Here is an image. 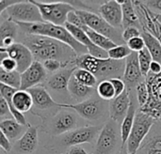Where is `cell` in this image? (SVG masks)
Returning a JSON list of instances; mask_svg holds the SVG:
<instances>
[{"mask_svg": "<svg viewBox=\"0 0 161 154\" xmlns=\"http://www.w3.org/2000/svg\"><path fill=\"white\" fill-rule=\"evenodd\" d=\"M23 43L30 50L35 60L39 62L56 59L68 66L69 63L74 64L77 56L69 45L44 36L26 35Z\"/></svg>", "mask_w": 161, "mask_h": 154, "instance_id": "1", "label": "cell"}, {"mask_svg": "<svg viewBox=\"0 0 161 154\" xmlns=\"http://www.w3.org/2000/svg\"><path fill=\"white\" fill-rule=\"evenodd\" d=\"M20 29L26 35H39L48 37L58 41H61L69 45L75 53L79 56L89 54L88 49L79 43L72 34L67 30L63 25H56L50 23H34V24H25V23H16Z\"/></svg>", "mask_w": 161, "mask_h": 154, "instance_id": "2", "label": "cell"}, {"mask_svg": "<svg viewBox=\"0 0 161 154\" xmlns=\"http://www.w3.org/2000/svg\"><path fill=\"white\" fill-rule=\"evenodd\" d=\"M74 64L77 68L92 72L100 82L124 76L125 68V60H113L109 57L99 58L90 54L76 56Z\"/></svg>", "mask_w": 161, "mask_h": 154, "instance_id": "3", "label": "cell"}, {"mask_svg": "<svg viewBox=\"0 0 161 154\" xmlns=\"http://www.w3.org/2000/svg\"><path fill=\"white\" fill-rule=\"evenodd\" d=\"M155 122L156 119L149 115L142 113V111L137 113L133 128L126 143L129 153L137 154L142 143L147 138V135L150 133V130Z\"/></svg>", "mask_w": 161, "mask_h": 154, "instance_id": "4", "label": "cell"}, {"mask_svg": "<svg viewBox=\"0 0 161 154\" xmlns=\"http://www.w3.org/2000/svg\"><path fill=\"white\" fill-rule=\"evenodd\" d=\"M31 1L40 9L43 22L56 25H64L67 23L69 13L75 10L74 6L66 2L43 3L34 0Z\"/></svg>", "mask_w": 161, "mask_h": 154, "instance_id": "5", "label": "cell"}, {"mask_svg": "<svg viewBox=\"0 0 161 154\" xmlns=\"http://www.w3.org/2000/svg\"><path fill=\"white\" fill-rule=\"evenodd\" d=\"M75 11L80 17L82 23L91 29L106 36L116 44H118V42H125L123 40V36L119 32V29L111 26L101 15L83 9H76Z\"/></svg>", "mask_w": 161, "mask_h": 154, "instance_id": "6", "label": "cell"}, {"mask_svg": "<svg viewBox=\"0 0 161 154\" xmlns=\"http://www.w3.org/2000/svg\"><path fill=\"white\" fill-rule=\"evenodd\" d=\"M4 13L7 14L8 20L14 23L34 24L43 22L40 9L32 1H18L7 8L2 14Z\"/></svg>", "mask_w": 161, "mask_h": 154, "instance_id": "7", "label": "cell"}, {"mask_svg": "<svg viewBox=\"0 0 161 154\" xmlns=\"http://www.w3.org/2000/svg\"><path fill=\"white\" fill-rule=\"evenodd\" d=\"M149 99L147 104L141 107L142 113H145L153 119H161V72L158 74H153L149 72L145 78Z\"/></svg>", "mask_w": 161, "mask_h": 154, "instance_id": "8", "label": "cell"}, {"mask_svg": "<svg viewBox=\"0 0 161 154\" xmlns=\"http://www.w3.org/2000/svg\"><path fill=\"white\" fill-rule=\"evenodd\" d=\"M106 101L101 98L97 99L92 97L84 102L71 104H61V108L72 109L75 111L81 118L88 120H97L100 119L106 111Z\"/></svg>", "mask_w": 161, "mask_h": 154, "instance_id": "9", "label": "cell"}, {"mask_svg": "<svg viewBox=\"0 0 161 154\" xmlns=\"http://www.w3.org/2000/svg\"><path fill=\"white\" fill-rule=\"evenodd\" d=\"M115 123V121L111 120L101 129L92 154H113L115 151L118 142Z\"/></svg>", "mask_w": 161, "mask_h": 154, "instance_id": "10", "label": "cell"}, {"mask_svg": "<svg viewBox=\"0 0 161 154\" xmlns=\"http://www.w3.org/2000/svg\"><path fill=\"white\" fill-rule=\"evenodd\" d=\"M101 129L98 126H86L75 129L65 134L61 138V143L66 147H75L78 145L92 143L96 135L100 134Z\"/></svg>", "mask_w": 161, "mask_h": 154, "instance_id": "11", "label": "cell"}, {"mask_svg": "<svg viewBox=\"0 0 161 154\" xmlns=\"http://www.w3.org/2000/svg\"><path fill=\"white\" fill-rule=\"evenodd\" d=\"M0 52H5L17 63V72L20 73L25 72L34 62L32 53L24 43L15 42L8 48H0Z\"/></svg>", "mask_w": 161, "mask_h": 154, "instance_id": "12", "label": "cell"}, {"mask_svg": "<svg viewBox=\"0 0 161 154\" xmlns=\"http://www.w3.org/2000/svg\"><path fill=\"white\" fill-rule=\"evenodd\" d=\"M77 119L73 112L59 111L51 120L50 134L53 135H61L69 132H72L76 127Z\"/></svg>", "mask_w": 161, "mask_h": 154, "instance_id": "13", "label": "cell"}, {"mask_svg": "<svg viewBox=\"0 0 161 154\" xmlns=\"http://www.w3.org/2000/svg\"><path fill=\"white\" fill-rule=\"evenodd\" d=\"M46 79V70L42 62L34 61L32 65L21 73V90H28L40 86Z\"/></svg>", "mask_w": 161, "mask_h": 154, "instance_id": "14", "label": "cell"}, {"mask_svg": "<svg viewBox=\"0 0 161 154\" xmlns=\"http://www.w3.org/2000/svg\"><path fill=\"white\" fill-rule=\"evenodd\" d=\"M100 15L116 29L123 28V9L118 0L106 1L99 7Z\"/></svg>", "mask_w": 161, "mask_h": 154, "instance_id": "15", "label": "cell"}, {"mask_svg": "<svg viewBox=\"0 0 161 154\" xmlns=\"http://www.w3.org/2000/svg\"><path fill=\"white\" fill-rule=\"evenodd\" d=\"M130 88H126V89L118 97L110 101L108 106L109 117L111 120L115 122L123 121L125 118L130 103H131V96H130Z\"/></svg>", "mask_w": 161, "mask_h": 154, "instance_id": "16", "label": "cell"}, {"mask_svg": "<svg viewBox=\"0 0 161 154\" xmlns=\"http://www.w3.org/2000/svg\"><path fill=\"white\" fill-rule=\"evenodd\" d=\"M64 26L67 28V30L72 34V36L79 42L81 43L82 45H84L88 51H89V54L93 56H96V57H99V58H108V52L97 47L92 41V40L89 38V36L86 34L85 31H83L80 27L78 26H75L70 23H66L64 24Z\"/></svg>", "mask_w": 161, "mask_h": 154, "instance_id": "17", "label": "cell"}, {"mask_svg": "<svg viewBox=\"0 0 161 154\" xmlns=\"http://www.w3.org/2000/svg\"><path fill=\"white\" fill-rule=\"evenodd\" d=\"M123 77L125 85H127V88L130 89L133 87H137L142 81V77L144 76L141 71L138 53L132 52V54L125 59V68Z\"/></svg>", "mask_w": 161, "mask_h": 154, "instance_id": "18", "label": "cell"}, {"mask_svg": "<svg viewBox=\"0 0 161 154\" xmlns=\"http://www.w3.org/2000/svg\"><path fill=\"white\" fill-rule=\"evenodd\" d=\"M33 100V106L41 111L49 110L53 108L61 109V104L57 103L51 97L47 89L42 86H37L27 90Z\"/></svg>", "mask_w": 161, "mask_h": 154, "instance_id": "19", "label": "cell"}, {"mask_svg": "<svg viewBox=\"0 0 161 154\" xmlns=\"http://www.w3.org/2000/svg\"><path fill=\"white\" fill-rule=\"evenodd\" d=\"M76 69V66H72L64 68L63 70L56 72L46 81V87L56 92L69 93L68 86Z\"/></svg>", "mask_w": 161, "mask_h": 154, "instance_id": "20", "label": "cell"}, {"mask_svg": "<svg viewBox=\"0 0 161 154\" xmlns=\"http://www.w3.org/2000/svg\"><path fill=\"white\" fill-rule=\"evenodd\" d=\"M39 144L38 130L34 126H29L25 135L17 141V148L20 152L32 153L36 151Z\"/></svg>", "mask_w": 161, "mask_h": 154, "instance_id": "21", "label": "cell"}, {"mask_svg": "<svg viewBox=\"0 0 161 154\" xmlns=\"http://www.w3.org/2000/svg\"><path fill=\"white\" fill-rule=\"evenodd\" d=\"M17 122L14 119H6L0 122V132L3 133L9 140H19L26 132L27 128Z\"/></svg>", "mask_w": 161, "mask_h": 154, "instance_id": "22", "label": "cell"}, {"mask_svg": "<svg viewBox=\"0 0 161 154\" xmlns=\"http://www.w3.org/2000/svg\"><path fill=\"white\" fill-rule=\"evenodd\" d=\"M68 92L73 99L79 101L81 103L92 98L95 92V89L94 88H90L80 84L73 76L68 86Z\"/></svg>", "mask_w": 161, "mask_h": 154, "instance_id": "23", "label": "cell"}, {"mask_svg": "<svg viewBox=\"0 0 161 154\" xmlns=\"http://www.w3.org/2000/svg\"><path fill=\"white\" fill-rule=\"evenodd\" d=\"M121 5L123 9V28L125 29L131 26L139 28L141 22L134 5V1L124 0Z\"/></svg>", "mask_w": 161, "mask_h": 154, "instance_id": "24", "label": "cell"}, {"mask_svg": "<svg viewBox=\"0 0 161 154\" xmlns=\"http://www.w3.org/2000/svg\"><path fill=\"white\" fill-rule=\"evenodd\" d=\"M18 89H15L13 88H10V87H8L7 85H4V84L0 83V95H1V97H3L7 101V103L8 104V107L10 109V112H11L12 118L17 122H19L20 124H22L24 126H26V127H29L30 125L27 123L24 114L20 113L18 110L14 109L13 106H12V97H13V95L15 94V92Z\"/></svg>", "mask_w": 161, "mask_h": 154, "instance_id": "25", "label": "cell"}, {"mask_svg": "<svg viewBox=\"0 0 161 154\" xmlns=\"http://www.w3.org/2000/svg\"><path fill=\"white\" fill-rule=\"evenodd\" d=\"M137 115V107L135 105L134 102V96H131V103L128 109V112L124 119L121 126V140H122V146H126L129 135L131 133V130L133 128L135 118Z\"/></svg>", "mask_w": 161, "mask_h": 154, "instance_id": "26", "label": "cell"}, {"mask_svg": "<svg viewBox=\"0 0 161 154\" xmlns=\"http://www.w3.org/2000/svg\"><path fill=\"white\" fill-rule=\"evenodd\" d=\"M78 27H80L83 31L86 32V34L89 36V38L92 40V41L99 48L105 50V51H109L110 49L116 47L118 44H116L114 41H112L110 39L107 38L106 36L100 34V33H97L95 32L94 30L91 29L90 27H88L87 25H85L82 22L77 25Z\"/></svg>", "mask_w": 161, "mask_h": 154, "instance_id": "27", "label": "cell"}, {"mask_svg": "<svg viewBox=\"0 0 161 154\" xmlns=\"http://www.w3.org/2000/svg\"><path fill=\"white\" fill-rule=\"evenodd\" d=\"M12 106L22 114L31 110L33 100L30 93L27 90H17L12 97Z\"/></svg>", "mask_w": 161, "mask_h": 154, "instance_id": "28", "label": "cell"}, {"mask_svg": "<svg viewBox=\"0 0 161 154\" xmlns=\"http://www.w3.org/2000/svg\"><path fill=\"white\" fill-rule=\"evenodd\" d=\"M142 37L145 42V47L148 49V51L150 52L152 57H153V61L158 62L161 64V43L160 41L154 37L152 34H150L149 32L142 30Z\"/></svg>", "mask_w": 161, "mask_h": 154, "instance_id": "29", "label": "cell"}, {"mask_svg": "<svg viewBox=\"0 0 161 154\" xmlns=\"http://www.w3.org/2000/svg\"><path fill=\"white\" fill-rule=\"evenodd\" d=\"M137 154H161V134L146 138Z\"/></svg>", "mask_w": 161, "mask_h": 154, "instance_id": "30", "label": "cell"}, {"mask_svg": "<svg viewBox=\"0 0 161 154\" xmlns=\"http://www.w3.org/2000/svg\"><path fill=\"white\" fill-rule=\"evenodd\" d=\"M0 83L19 90L21 88V73L17 71L5 72L0 69Z\"/></svg>", "mask_w": 161, "mask_h": 154, "instance_id": "31", "label": "cell"}, {"mask_svg": "<svg viewBox=\"0 0 161 154\" xmlns=\"http://www.w3.org/2000/svg\"><path fill=\"white\" fill-rule=\"evenodd\" d=\"M73 76L75 77V79L77 82H79L80 84H82L84 86H87L90 88L97 87V78L87 70L77 68L75 71Z\"/></svg>", "mask_w": 161, "mask_h": 154, "instance_id": "32", "label": "cell"}, {"mask_svg": "<svg viewBox=\"0 0 161 154\" xmlns=\"http://www.w3.org/2000/svg\"><path fill=\"white\" fill-rule=\"evenodd\" d=\"M96 93L99 98L104 101H112L115 99V90L110 80H104L99 82L96 87Z\"/></svg>", "mask_w": 161, "mask_h": 154, "instance_id": "33", "label": "cell"}, {"mask_svg": "<svg viewBox=\"0 0 161 154\" xmlns=\"http://www.w3.org/2000/svg\"><path fill=\"white\" fill-rule=\"evenodd\" d=\"M19 28H20L19 25L12 21H9L8 19L3 21L0 25V41L8 38H11L15 40Z\"/></svg>", "mask_w": 161, "mask_h": 154, "instance_id": "34", "label": "cell"}, {"mask_svg": "<svg viewBox=\"0 0 161 154\" xmlns=\"http://www.w3.org/2000/svg\"><path fill=\"white\" fill-rule=\"evenodd\" d=\"M138 56H139V63H140L142 73L146 78L150 72V66L151 63L153 62V57L146 47L141 52H139Z\"/></svg>", "mask_w": 161, "mask_h": 154, "instance_id": "35", "label": "cell"}, {"mask_svg": "<svg viewBox=\"0 0 161 154\" xmlns=\"http://www.w3.org/2000/svg\"><path fill=\"white\" fill-rule=\"evenodd\" d=\"M131 54L132 51L126 44H119L116 47L108 51V57L113 60H125Z\"/></svg>", "mask_w": 161, "mask_h": 154, "instance_id": "36", "label": "cell"}, {"mask_svg": "<svg viewBox=\"0 0 161 154\" xmlns=\"http://www.w3.org/2000/svg\"><path fill=\"white\" fill-rule=\"evenodd\" d=\"M136 91H137V100L139 102V104L141 107L144 106L149 99V93H148V88L145 79L142 80L137 87H136Z\"/></svg>", "mask_w": 161, "mask_h": 154, "instance_id": "37", "label": "cell"}, {"mask_svg": "<svg viewBox=\"0 0 161 154\" xmlns=\"http://www.w3.org/2000/svg\"><path fill=\"white\" fill-rule=\"evenodd\" d=\"M42 65H43L44 69L49 72H58L60 71V69L67 68V65H65L61 61H58V60H56V59L45 60L44 62H42Z\"/></svg>", "mask_w": 161, "mask_h": 154, "instance_id": "38", "label": "cell"}, {"mask_svg": "<svg viewBox=\"0 0 161 154\" xmlns=\"http://www.w3.org/2000/svg\"><path fill=\"white\" fill-rule=\"evenodd\" d=\"M122 36H123L124 41L127 43L130 40H132L134 38H137V37H141L142 36V31L138 27L131 26V27H127V28L124 29V31L122 33Z\"/></svg>", "mask_w": 161, "mask_h": 154, "instance_id": "39", "label": "cell"}, {"mask_svg": "<svg viewBox=\"0 0 161 154\" xmlns=\"http://www.w3.org/2000/svg\"><path fill=\"white\" fill-rule=\"evenodd\" d=\"M126 45L129 47V49L132 52H136V53H139V52H141L142 50H143L145 48V42H144L142 36L130 40L126 43Z\"/></svg>", "mask_w": 161, "mask_h": 154, "instance_id": "40", "label": "cell"}, {"mask_svg": "<svg viewBox=\"0 0 161 154\" xmlns=\"http://www.w3.org/2000/svg\"><path fill=\"white\" fill-rule=\"evenodd\" d=\"M0 68L5 72H14L17 71V63L10 57H5L0 61Z\"/></svg>", "mask_w": 161, "mask_h": 154, "instance_id": "41", "label": "cell"}, {"mask_svg": "<svg viewBox=\"0 0 161 154\" xmlns=\"http://www.w3.org/2000/svg\"><path fill=\"white\" fill-rule=\"evenodd\" d=\"M110 82L112 83L113 88H114V90H115V98L118 97V96H120L126 89L125 83L121 78H113V79H110Z\"/></svg>", "mask_w": 161, "mask_h": 154, "instance_id": "42", "label": "cell"}, {"mask_svg": "<svg viewBox=\"0 0 161 154\" xmlns=\"http://www.w3.org/2000/svg\"><path fill=\"white\" fill-rule=\"evenodd\" d=\"M0 147L6 152H9L11 151V148H12V145L10 143V140L3 133H1V132H0Z\"/></svg>", "mask_w": 161, "mask_h": 154, "instance_id": "43", "label": "cell"}, {"mask_svg": "<svg viewBox=\"0 0 161 154\" xmlns=\"http://www.w3.org/2000/svg\"><path fill=\"white\" fill-rule=\"evenodd\" d=\"M8 115H11L8 104L3 97H0V117L3 119L4 117H7Z\"/></svg>", "mask_w": 161, "mask_h": 154, "instance_id": "44", "label": "cell"}, {"mask_svg": "<svg viewBox=\"0 0 161 154\" xmlns=\"http://www.w3.org/2000/svg\"><path fill=\"white\" fill-rule=\"evenodd\" d=\"M143 2V1H142ZM153 12L159 11L161 12V0H151V1H144L143 2Z\"/></svg>", "mask_w": 161, "mask_h": 154, "instance_id": "45", "label": "cell"}, {"mask_svg": "<svg viewBox=\"0 0 161 154\" xmlns=\"http://www.w3.org/2000/svg\"><path fill=\"white\" fill-rule=\"evenodd\" d=\"M18 1H14V0H11V1H5V0H1L0 1V15L7 9L9 7L13 6L14 4H16Z\"/></svg>", "mask_w": 161, "mask_h": 154, "instance_id": "46", "label": "cell"}, {"mask_svg": "<svg viewBox=\"0 0 161 154\" xmlns=\"http://www.w3.org/2000/svg\"><path fill=\"white\" fill-rule=\"evenodd\" d=\"M150 72L153 74H158L161 72V64L158 62L153 61L150 66Z\"/></svg>", "mask_w": 161, "mask_h": 154, "instance_id": "47", "label": "cell"}, {"mask_svg": "<svg viewBox=\"0 0 161 154\" xmlns=\"http://www.w3.org/2000/svg\"><path fill=\"white\" fill-rule=\"evenodd\" d=\"M68 154H89L83 148L79 147V146H75V147H71L69 149Z\"/></svg>", "mask_w": 161, "mask_h": 154, "instance_id": "48", "label": "cell"}, {"mask_svg": "<svg viewBox=\"0 0 161 154\" xmlns=\"http://www.w3.org/2000/svg\"><path fill=\"white\" fill-rule=\"evenodd\" d=\"M117 154H131V153H129V151H128V150H127V147H126V146H122V147H121L120 151H119Z\"/></svg>", "mask_w": 161, "mask_h": 154, "instance_id": "49", "label": "cell"}, {"mask_svg": "<svg viewBox=\"0 0 161 154\" xmlns=\"http://www.w3.org/2000/svg\"><path fill=\"white\" fill-rule=\"evenodd\" d=\"M155 18L157 19V21L161 24V13H155Z\"/></svg>", "mask_w": 161, "mask_h": 154, "instance_id": "50", "label": "cell"}, {"mask_svg": "<svg viewBox=\"0 0 161 154\" xmlns=\"http://www.w3.org/2000/svg\"><path fill=\"white\" fill-rule=\"evenodd\" d=\"M61 154H63V153H61Z\"/></svg>", "mask_w": 161, "mask_h": 154, "instance_id": "51", "label": "cell"}]
</instances>
